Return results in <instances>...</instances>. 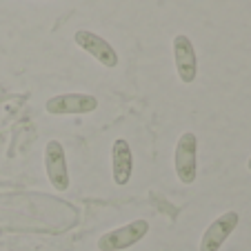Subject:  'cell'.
<instances>
[{
	"mask_svg": "<svg viewBox=\"0 0 251 251\" xmlns=\"http://www.w3.org/2000/svg\"><path fill=\"white\" fill-rule=\"evenodd\" d=\"M176 176L182 185H194L198 178V138L196 133L187 131L178 138L174 153Z\"/></svg>",
	"mask_w": 251,
	"mask_h": 251,
	"instance_id": "obj_1",
	"label": "cell"
},
{
	"mask_svg": "<svg viewBox=\"0 0 251 251\" xmlns=\"http://www.w3.org/2000/svg\"><path fill=\"white\" fill-rule=\"evenodd\" d=\"M149 231V223L147 220H133V223L118 227L114 231L104 233L98 238V249L100 251H123L133 247L136 242H140L142 238L147 236Z\"/></svg>",
	"mask_w": 251,
	"mask_h": 251,
	"instance_id": "obj_2",
	"label": "cell"
},
{
	"mask_svg": "<svg viewBox=\"0 0 251 251\" xmlns=\"http://www.w3.org/2000/svg\"><path fill=\"white\" fill-rule=\"evenodd\" d=\"M45 109H47V114H53V116L91 114V111L98 109V98L89 94H60L49 98Z\"/></svg>",
	"mask_w": 251,
	"mask_h": 251,
	"instance_id": "obj_3",
	"label": "cell"
},
{
	"mask_svg": "<svg viewBox=\"0 0 251 251\" xmlns=\"http://www.w3.org/2000/svg\"><path fill=\"white\" fill-rule=\"evenodd\" d=\"M174 62H176V74L185 85L194 82L198 78V56H196V47L191 43L189 36L178 33L174 38Z\"/></svg>",
	"mask_w": 251,
	"mask_h": 251,
	"instance_id": "obj_4",
	"label": "cell"
},
{
	"mask_svg": "<svg viewBox=\"0 0 251 251\" xmlns=\"http://www.w3.org/2000/svg\"><path fill=\"white\" fill-rule=\"evenodd\" d=\"M45 169H47V178L56 191L69 189V169H67V158L65 149L58 140H49L45 147Z\"/></svg>",
	"mask_w": 251,
	"mask_h": 251,
	"instance_id": "obj_5",
	"label": "cell"
},
{
	"mask_svg": "<svg viewBox=\"0 0 251 251\" xmlns=\"http://www.w3.org/2000/svg\"><path fill=\"white\" fill-rule=\"evenodd\" d=\"M74 43H76L80 49H85L89 56H94L100 65H104V67L118 65V53H116V49L111 47L102 36L89 31V29H80V31L74 33Z\"/></svg>",
	"mask_w": 251,
	"mask_h": 251,
	"instance_id": "obj_6",
	"label": "cell"
},
{
	"mask_svg": "<svg viewBox=\"0 0 251 251\" xmlns=\"http://www.w3.org/2000/svg\"><path fill=\"white\" fill-rule=\"evenodd\" d=\"M238 220H240V216H238L236 211H227V213H223L220 218H216L207 227V231L202 233V240H200L198 249L200 251H218L220 247L225 245V240L233 233V229L238 227Z\"/></svg>",
	"mask_w": 251,
	"mask_h": 251,
	"instance_id": "obj_7",
	"label": "cell"
},
{
	"mask_svg": "<svg viewBox=\"0 0 251 251\" xmlns=\"http://www.w3.org/2000/svg\"><path fill=\"white\" fill-rule=\"evenodd\" d=\"M131 171H133V156L131 147L125 138L114 140L111 147V176H114L116 185H127L131 180Z\"/></svg>",
	"mask_w": 251,
	"mask_h": 251,
	"instance_id": "obj_8",
	"label": "cell"
},
{
	"mask_svg": "<svg viewBox=\"0 0 251 251\" xmlns=\"http://www.w3.org/2000/svg\"><path fill=\"white\" fill-rule=\"evenodd\" d=\"M247 167H249V171H251V158H249V162H247Z\"/></svg>",
	"mask_w": 251,
	"mask_h": 251,
	"instance_id": "obj_9",
	"label": "cell"
}]
</instances>
